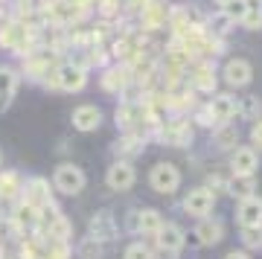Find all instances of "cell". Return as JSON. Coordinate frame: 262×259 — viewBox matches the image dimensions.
I'll list each match as a JSON object with an SVG mask.
<instances>
[{
	"mask_svg": "<svg viewBox=\"0 0 262 259\" xmlns=\"http://www.w3.org/2000/svg\"><path fill=\"white\" fill-rule=\"evenodd\" d=\"M20 201H27L29 207L35 210H44L53 204V189H50V181L41 175H32L24 181V192H20Z\"/></svg>",
	"mask_w": 262,
	"mask_h": 259,
	"instance_id": "obj_7",
	"label": "cell"
},
{
	"mask_svg": "<svg viewBox=\"0 0 262 259\" xmlns=\"http://www.w3.org/2000/svg\"><path fill=\"white\" fill-rule=\"evenodd\" d=\"M215 148H222V152H233L236 143H239V128H236V122H225V125H215Z\"/></svg>",
	"mask_w": 262,
	"mask_h": 259,
	"instance_id": "obj_24",
	"label": "cell"
},
{
	"mask_svg": "<svg viewBox=\"0 0 262 259\" xmlns=\"http://www.w3.org/2000/svg\"><path fill=\"white\" fill-rule=\"evenodd\" d=\"M192 236L198 239V245H201V248H213V245H219V242L225 239V224L219 222V219H213V215L198 219Z\"/></svg>",
	"mask_w": 262,
	"mask_h": 259,
	"instance_id": "obj_12",
	"label": "cell"
},
{
	"mask_svg": "<svg viewBox=\"0 0 262 259\" xmlns=\"http://www.w3.org/2000/svg\"><path fill=\"white\" fill-rule=\"evenodd\" d=\"M0 227H3V219H0Z\"/></svg>",
	"mask_w": 262,
	"mask_h": 259,
	"instance_id": "obj_41",
	"label": "cell"
},
{
	"mask_svg": "<svg viewBox=\"0 0 262 259\" xmlns=\"http://www.w3.org/2000/svg\"><path fill=\"white\" fill-rule=\"evenodd\" d=\"M0 160H3V155H0Z\"/></svg>",
	"mask_w": 262,
	"mask_h": 259,
	"instance_id": "obj_42",
	"label": "cell"
},
{
	"mask_svg": "<svg viewBox=\"0 0 262 259\" xmlns=\"http://www.w3.org/2000/svg\"><path fill=\"white\" fill-rule=\"evenodd\" d=\"M151 242H155V248H158L160 253L178 256L181 250L187 248V230H184L178 222H163V227L151 236Z\"/></svg>",
	"mask_w": 262,
	"mask_h": 259,
	"instance_id": "obj_3",
	"label": "cell"
},
{
	"mask_svg": "<svg viewBox=\"0 0 262 259\" xmlns=\"http://www.w3.org/2000/svg\"><path fill=\"white\" fill-rule=\"evenodd\" d=\"M251 148L262 152V120H253L251 125Z\"/></svg>",
	"mask_w": 262,
	"mask_h": 259,
	"instance_id": "obj_34",
	"label": "cell"
},
{
	"mask_svg": "<svg viewBox=\"0 0 262 259\" xmlns=\"http://www.w3.org/2000/svg\"><path fill=\"white\" fill-rule=\"evenodd\" d=\"M114 120H117V128L134 131V128H137V122L149 120V114H146V108H143L140 102H122V105H117Z\"/></svg>",
	"mask_w": 262,
	"mask_h": 259,
	"instance_id": "obj_14",
	"label": "cell"
},
{
	"mask_svg": "<svg viewBox=\"0 0 262 259\" xmlns=\"http://www.w3.org/2000/svg\"><path fill=\"white\" fill-rule=\"evenodd\" d=\"M20 192H24V178L15 169H6L0 175V201L15 204V201H20Z\"/></svg>",
	"mask_w": 262,
	"mask_h": 259,
	"instance_id": "obj_20",
	"label": "cell"
},
{
	"mask_svg": "<svg viewBox=\"0 0 262 259\" xmlns=\"http://www.w3.org/2000/svg\"><path fill=\"white\" fill-rule=\"evenodd\" d=\"M56 88L64 93H79L88 88V67L76 64V61H67V64L56 67Z\"/></svg>",
	"mask_w": 262,
	"mask_h": 259,
	"instance_id": "obj_5",
	"label": "cell"
},
{
	"mask_svg": "<svg viewBox=\"0 0 262 259\" xmlns=\"http://www.w3.org/2000/svg\"><path fill=\"white\" fill-rule=\"evenodd\" d=\"M233 27H236V24L227 18L225 12H219V15H213V18L207 20V29H210V35H213V38H225Z\"/></svg>",
	"mask_w": 262,
	"mask_h": 259,
	"instance_id": "obj_29",
	"label": "cell"
},
{
	"mask_svg": "<svg viewBox=\"0 0 262 259\" xmlns=\"http://www.w3.org/2000/svg\"><path fill=\"white\" fill-rule=\"evenodd\" d=\"M134 184H137V169L128 160H114L111 166L105 169V186L114 189V192H128Z\"/></svg>",
	"mask_w": 262,
	"mask_h": 259,
	"instance_id": "obj_6",
	"label": "cell"
},
{
	"mask_svg": "<svg viewBox=\"0 0 262 259\" xmlns=\"http://www.w3.org/2000/svg\"><path fill=\"white\" fill-rule=\"evenodd\" d=\"M3 259H24L20 253H12V256H3Z\"/></svg>",
	"mask_w": 262,
	"mask_h": 259,
	"instance_id": "obj_38",
	"label": "cell"
},
{
	"mask_svg": "<svg viewBox=\"0 0 262 259\" xmlns=\"http://www.w3.org/2000/svg\"><path fill=\"white\" fill-rule=\"evenodd\" d=\"M70 122H73L76 131L91 134V131H96L102 125V111H99L96 105H79V108H73V114H70Z\"/></svg>",
	"mask_w": 262,
	"mask_h": 259,
	"instance_id": "obj_15",
	"label": "cell"
},
{
	"mask_svg": "<svg viewBox=\"0 0 262 259\" xmlns=\"http://www.w3.org/2000/svg\"><path fill=\"white\" fill-rule=\"evenodd\" d=\"M122 259H155V250L146 242H131L125 248V253H122Z\"/></svg>",
	"mask_w": 262,
	"mask_h": 259,
	"instance_id": "obj_31",
	"label": "cell"
},
{
	"mask_svg": "<svg viewBox=\"0 0 262 259\" xmlns=\"http://www.w3.org/2000/svg\"><path fill=\"white\" fill-rule=\"evenodd\" d=\"M125 230L134 233V236H140V207L128 210V215H125Z\"/></svg>",
	"mask_w": 262,
	"mask_h": 259,
	"instance_id": "obj_33",
	"label": "cell"
},
{
	"mask_svg": "<svg viewBox=\"0 0 262 259\" xmlns=\"http://www.w3.org/2000/svg\"><path fill=\"white\" fill-rule=\"evenodd\" d=\"M236 117H242V120H262L259 96H242V99H239V114H236Z\"/></svg>",
	"mask_w": 262,
	"mask_h": 259,
	"instance_id": "obj_28",
	"label": "cell"
},
{
	"mask_svg": "<svg viewBox=\"0 0 262 259\" xmlns=\"http://www.w3.org/2000/svg\"><path fill=\"white\" fill-rule=\"evenodd\" d=\"M114 152H117V160H128L131 163V158H137V155L146 152V137L137 134V131H125V137L117 140Z\"/></svg>",
	"mask_w": 262,
	"mask_h": 259,
	"instance_id": "obj_18",
	"label": "cell"
},
{
	"mask_svg": "<svg viewBox=\"0 0 262 259\" xmlns=\"http://www.w3.org/2000/svg\"><path fill=\"white\" fill-rule=\"evenodd\" d=\"M3 256H6V253H3V245H0V259H3Z\"/></svg>",
	"mask_w": 262,
	"mask_h": 259,
	"instance_id": "obj_40",
	"label": "cell"
},
{
	"mask_svg": "<svg viewBox=\"0 0 262 259\" xmlns=\"http://www.w3.org/2000/svg\"><path fill=\"white\" fill-rule=\"evenodd\" d=\"M195 122H198V125H204V128H213V125H215L213 114H210V108H207V105H201V108L195 111Z\"/></svg>",
	"mask_w": 262,
	"mask_h": 259,
	"instance_id": "obj_35",
	"label": "cell"
},
{
	"mask_svg": "<svg viewBox=\"0 0 262 259\" xmlns=\"http://www.w3.org/2000/svg\"><path fill=\"white\" fill-rule=\"evenodd\" d=\"M181 207H184V213L192 215V219H207V215H213L215 189H210V186H192V189H187Z\"/></svg>",
	"mask_w": 262,
	"mask_h": 259,
	"instance_id": "obj_4",
	"label": "cell"
},
{
	"mask_svg": "<svg viewBox=\"0 0 262 259\" xmlns=\"http://www.w3.org/2000/svg\"><path fill=\"white\" fill-rule=\"evenodd\" d=\"M230 175H256V169H259V155H256V148L251 146H236L230 152Z\"/></svg>",
	"mask_w": 262,
	"mask_h": 259,
	"instance_id": "obj_11",
	"label": "cell"
},
{
	"mask_svg": "<svg viewBox=\"0 0 262 259\" xmlns=\"http://www.w3.org/2000/svg\"><path fill=\"white\" fill-rule=\"evenodd\" d=\"M76 256L79 259H105L108 256V245L94 239V236H84V239H79V245H76Z\"/></svg>",
	"mask_w": 262,
	"mask_h": 259,
	"instance_id": "obj_23",
	"label": "cell"
},
{
	"mask_svg": "<svg viewBox=\"0 0 262 259\" xmlns=\"http://www.w3.org/2000/svg\"><path fill=\"white\" fill-rule=\"evenodd\" d=\"M239 27L245 29H262V0H245V15L239 20Z\"/></svg>",
	"mask_w": 262,
	"mask_h": 259,
	"instance_id": "obj_27",
	"label": "cell"
},
{
	"mask_svg": "<svg viewBox=\"0 0 262 259\" xmlns=\"http://www.w3.org/2000/svg\"><path fill=\"white\" fill-rule=\"evenodd\" d=\"M18 84H20V73L9 64H0V111H6L18 93Z\"/></svg>",
	"mask_w": 262,
	"mask_h": 259,
	"instance_id": "obj_16",
	"label": "cell"
},
{
	"mask_svg": "<svg viewBox=\"0 0 262 259\" xmlns=\"http://www.w3.org/2000/svg\"><path fill=\"white\" fill-rule=\"evenodd\" d=\"M163 140L169 146H192V122L184 120V117H175L172 122H166Z\"/></svg>",
	"mask_w": 262,
	"mask_h": 259,
	"instance_id": "obj_17",
	"label": "cell"
},
{
	"mask_svg": "<svg viewBox=\"0 0 262 259\" xmlns=\"http://www.w3.org/2000/svg\"><path fill=\"white\" fill-rule=\"evenodd\" d=\"M189 79H192V91H195V93H215L219 79H215L213 64H198L195 70L189 73Z\"/></svg>",
	"mask_w": 262,
	"mask_h": 259,
	"instance_id": "obj_22",
	"label": "cell"
},
{
	"mask_svg": "<svg viewBox=\"0 0 262 259\" xmlns=\"http://www.w3.org/2000/svg\"><path fill=\"white\" fill-rule=\"evenodd\" d=\"M236 224L239 227H259L262 224V198L251 195L236 204Z\"/></svg>",
	"mask_w": 262,
	"mask_h": 259,
	"instance_id": "obj_13",
	"label": "cell"
},
{
	"mask_svg": "<svg viewBox=\"0 0 262 259\" xmlns=\"http://www.w3.org/2000/svg\"><path fill=\"white\" fill-rule=\"evenodd\" d=\"M222 12H225L233 24H239V20H242V15H245V0H230V3H225V6H222Z\"/></svg>",
	"mask_w": 262,
	"mask_h": 259,
	"instance_id": "obj_32",
	"label": "cell"
},
{
	"mask_svg": "<svg viewBox=\"0 0 262 259\" xmlns=\"http://www.w3.org/2000/svg\"><path fill=\"white\" fill-rule=\"evenodd\" d=\"M128 82H131V67L125 64H114L102 73V88L108 93H117V96L128 88Z\"/></svg>",
	"mask_w": 262,
	"mask_h": 259,
	"instance_id": "obj_19",
	"label": "cell"
},
{
	"mask_svg": "<svg viewBox=\"0 0 262 259\" xmlns=\"http://www.w3.org/2000/svg\"><path fill=\"white\" fill-rule=\"evenodd\" d=\"M117 9H120L117 0H102V3H99V12H102V15H114Z\"/></svg>",
	"mask_w": 262,
	"mask_h": 259,
	"instance_id": "obj_36",
	"label": "cell"
},
{
	"mask_svg": "<svg viewBox=\"0 0 262 259\" xmlns=\"http://www.w3.org/2000/svg\"><path fill=\"white\" fill-rule=\"evenodd\" d=\"M70 242H58V239H44L41 242V256L38 259H70Z\"/></svg>",
	"mask_w": 262,
	"mask_h": 259,
	"instance_id": "obj_26",
	"label": "cell"
},
{
	"mask_svg": "<svg viewBox=\"0 0 262 259\" xmlns=\"http://www.w3.org/2000/svg\"><path fill=\"white\" fill-rule=\"evenodd\" d=\"M207 108L213 114L215 125H225V122H233V117L239 114V99L233 93H213V99L207 102Z\"/></svg>",
	"mask_w": 262,
	"mask_h": 259,
	"instance_id": "obj_10",
	"label": "cell"
},
{
	"mask_svg": "<svg viewBox=\"0 0 262 259\" xmlns=\"http://www.w3.org/2000/svg\"><path fill=\"white\" fill-rule=\"evenodd\" d=\"M225 259H251V253L248 250H230V253H225Z\"/></svg>",
	"mask_w": 262,
	"mask_h": 259,
	"instance_id": "obj_37",
	"label": "cell"
},
{
	"mask_svg": "<svg viewBox=\"0 0 262 259\" xmlns=\"http://www.w3.org/2000/svg\"><path fill=\"white\" fill-rule=\"evenodd\" d=\"M225 189H227V195H233L236 201L251 198V195H256V178L253 175H230Z\"/></svg>",
	"mask_w": 262,
	"mask_h": 259,
	"instance_id": "obj_21",
	"label": "cell"
},
{
	"mask_svg": "<svg viewBox=\"0 0 262 259\" xmlns=\"http://www.w3.org/2000/svg\"><path fill=\"white\" fill-rule=\"evenodd\" d=\"M239 239H242L245 250L248 253H256V250H262V224L259 227H242V233H239Z\"/></svg>",
	"mask_w": 262,
	"mask_h": 259,
	"instance_id": "obj_30",
	"label": "cell"
},
{
	"mask_svg": "<svg viewBox=\"0 0 262 259\" xmlns=\"http://www.w3.org/2000/svg\"><path fill=\"white\" fill-rule=\"evenodd\" d=\"M222 79H225L230 88H248L253 82V67L248 58H227L225 67H222Z\"/></svg>",
	"mask_w": 262,
	"mask_h": 259,
	"instance_id": "obj_9",
	"label": "cell"
},
{
	"mask_svg": "<svg viewBox=\"0 0 262 259\" xmlns=\"http://www.w3.org/2000/svg\"><path fill=\"white\" fill-rule=\"evenodd\" d=\"M181 169L169 160H158L149 172V186L155 189L158 195H175L181 189Z\"/></svg>",
	"mask_w": 262,
	"mask_h": 259,
	"instance_id": "obj_2",
	"label": "cell"
},
{
	"mask_svg": "<svg viewBox=\"0 0 262 259\" xmlns=\"http://www.w3.org/2000/svg\"><path fill=\"white\" fill-rule=\"evenodd\" d=\"M215 3H219V6H225V3H230V0H215Z\"/></svg>",
	"mask_w": 262,
	"mask_h": 259,
	"instance_id": "obj_39",
	"label": "cell"
},
{
	"mask_svg": "<svg viewBox=\"0 0 262 259\" xmlns=\"http://www.w3.org/2000/svg\"><path fill=\"white\" fill-rule=\"evenodd\" d=\"M88 186V175H84L82 166L76 163H58L56 172H53V192H61V195H79Z\"/></svg>",
	"mask_w": 262,
	"mask_h": 259,
	"instance_id": "obj_1",
	"label": "cell"
},
{
	"mask_svg": "<svg viewBox=\"0 0 262 259\" xmlns=\"http://www.w3.org/2000/svg\"><path fill=\"white\" fill-rule=\"evenodd\" d=\"M88 236H94V239L105 242V245H111V242L120 236V224H117L114 213H108V210H99V213L91 215V224H88Z\"/></svg>",
	"mask_w": 262,
	"mask_h": 259,
	"instance_id": "obj_8",
	"label": "cell"
},
{
	"mask_svg": "<svg viewBox=\"0 0 262 259\" xmlns=\"http://www.w3.org/2000/svg\"><path fill=\"white\" fill-rule=\"evenodd\" d=\"M163 227V215H160V210H155V207H143L140 210V236H155V233Z\"/></svg>",
	"mask_w": 262,
	"mask_h": 259,
	"instance_id": "obj_25",
	"label": "cell"
}]
</instances>
